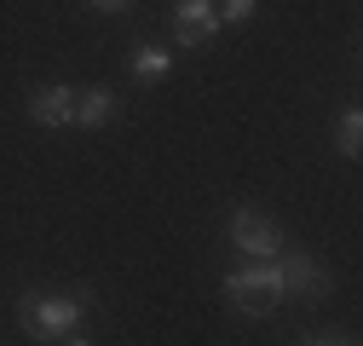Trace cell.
Instances as JSON below:
<instances>
[{"label":"cell","instance_id":"cell-1","mask_svg":"<svg viewBox=\"0 0 363 346\" xmlns=\"http://www.w3.org/2000/svg\"><path fill=\"white\" fill-rule=\"evenodd\" d=\"M99 312V294L93 289H75V294H58V289H23L18 294V329L29 340H58V346H86V318Z\"/></svg>","mask_w":363,"mask_h":346},{"label":"cell","instance_id":"cell-2","mask_svg":"<svg viewBox=\"0 0 363 346\" xmlns=\"http://www.w3.org/2000/svg\"><path fill=\"white\" fill-rule=\"evenodd\" d=\"M225 300H231V312H242V318H271L289 300L283 266L277 260H248V266L225 272Z\"/></svg>","mask_w":363,"mask_h":346},{"label":"cell","instance_id":"cell-3","mask_svg":"<svg viewBox=\"0 0 363 346\" xmlns=\"http://www.w3.org/2000/svg\"><path fill=\"white\" fill-rule=\"evenodd\" d=\"M277 266H283V289H289L294 300H306V306H323V300L335 294V277L317 266L306 248H283V254H277Z\"/></svg>","mask_w":363,"mask_h":346},{"label":"cell","instance_id":"cell-4","mask_svg":"<svg viewBox=\"0 0 363 346\" xmlns=\"http://www.w3.org/2000/svg\"><path fill=\"white\" fill-rule=\"evenodd\" d=\"M225 237H231L248 260H277V254H283V231L271 225L259 208H237L231 220H225Z\"/></svg>","mask_w":363,"mask_h":346},{"label":"cell","instance_id":"cell-5","mask_svg":"<svg viewBox=\"0 0 363 346\" xmlns=\"http://www.w3.org/2000/svg\"><path fill=\"white\" fill-rule=\"evenodd\" d=\"M219 29H225V23H219V6H213V0H173V47H179V52L208 47Z\"/></svg>","mask_w":363,"mask_h":346},{"label":"cell","instance_id":"cell-6","mask_svg":"<svg viewBox=\"0 0 363 346\" xmlns=\"http://www.w3.org/2000/svg\"><path fill=\"white\" fill-rule=\"evenodd\" d=\"M23 116H29L35 127H69V121H75V86H64V81H52V86H29Z\"/></svg>","mask_w":363,"mask_h":346},{"label":"cell","instance_id":"cell-7","mask_svg":"<svg viewBox=\"0 0 363 346\" xmlns=\"http://www.w3.org/2000/svg\"><path fill=\"white\" fill-rule=\"evenodd\" d=\"M116 116H121V99L110 93V86H75V127L99 133V127H110Z\"/></svg>","mask_w":363,"mask_h":346},{"label":"cell","instance_id":"cell-8","mask_svg":"<svg viewBox=\"0 0 363 346\" xmlns=\"http://www.w3.org/2000/svg\"><path fill=\"white\" fill-rule=\"evenodd\" d=\"M173 52L167 47H156V40H133V52H127V75L139 81V86H156V81H167L173 75Z\"/></svg>","mask_w":363,"mask_h":346},{"label":"cell","instance_id":"cell-9","mask_svg":"<svg viewBox=\"0 0 363 346\" xmlns=\"http://www.w3.org/2000/svg\"><path fill=\"white\" fill-rule=\"evenodd\" d=\"M335 150H340L346 162L363 156V116H357V110H340V121H335Z\"/></svg>","mask_w":363,"mask_h":346},{"label":"cell","instance_id":"cell-10","mask_svg":"<svg viewBox=\"0 0 363 346\" xmlns=\"http://www.w3.org/2000/svg\"><path fill=\"white\" fill-rule=\"evenodd\" d=\"M294 340H300V346H352V340H357V329H352V323H329V329L317 323V329H300Z\"/></svg>","mask_w":363,"mask_h":346},{"label":"cell","instance_id":"cell-11","mask_svg":"<svg viewBox=\"0 0 363 346\" xmlns=\"http://www.w3.org/2000/svg\"><path fill=\"white\" fill-rule=\"evenodd\" d=\"M213 6H219V23H254L259 18V0H213Z\"/></svg>","mask_w":363,"mask_h":346},{"label":"cell","instance_id":"cell-12","mask_svg":"<svg viewBox=\"0 0 363 346\" xmlns=\"http://www.w3.org/2000/svg\"><path fill=\"white\" fill-rule=\"evenodd\" d=\"M86 6H99V12H116V18H121V12H133V0H86Z\"/></svg>","mask_w":363,"mask_h":346}]
</instances>
